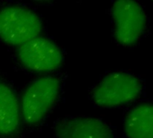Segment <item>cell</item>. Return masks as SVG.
<instances>
[{
    "instance_id": "7a4b0ae2",
    "label": "cell",
    "mask_w": 153,
    "mask_h": 138,
    "mask_svg": "<svg viewBox=\"0 0 153 138\" xmlns=\"http://www.w3.org/2000/svg\"><path fill=\"white\" fill-rule=\"evenodd\" d=\"M142 92L139 78L124 72L106 76L94 89V102L104 108H113L136 100Z\"/></svg>"
},
{
    "instance_id": "52a82bcc",
    "label": "cell",
    "mask_w": 153,
    "mask_h": 138,
    "mask_svg": "<svg viewBox=\"0 0 153 138\" xmlns=\"http://www.w3.org/2000/svg\"><path fill=\"white\" fill-rule=\"evenodd\" d=\"M123 128L128 138H153V103L143 102L129 110Z\"/></svg>"
},
{
    "instance_id": "3957f363",
    "label": "cell",
    "mask_w": 153,
    "mask_h": 138,
    "mask_svg": "<svg viewBox=\"0 0 153 138\" xmlns=\"http://www.w3.org/2000/svg\"><path fill=\"white\" fill-rule=\"evenodd\" d=\"M60 83L55 76H44L33 82L21 101L25 121L29 125L41 122L58 99Z\"/></svg>"
},
{
    "instance_id": "ba28073f",
    "label": "cell",
    "mask_w": 153,
    "mask_h": 138,
    "mask_svg": "<svg viewBox=\"0 0 153 138\" xmlns=\"http://www.w3.org/2000/svg\"><path fill=\"white\" fill-rule=\"evenodd\" d=\"M20 124V107L14 91L0 83V134H14Z\"/></svg>"
},
{
    "instance_id": "277c9868",
    "label": "cell",
    "mask_w": 153,
    "mask_h": 138,
    "mask_svg": "<svg viewBox=\"0 0 153 138\" xmlns=\"http://www.w3.org/2000/svg\"><path fill=\"white\" fill-rule=\"evenodd\" d=\"M112 16L116 40L127 47L135 45L147 26V17L141 6L131 0L115 1L112 7Z\"/></svg>"
},
{
    "instance_id": "8992f818",
    "label": "cell",
    "mask_w": 153,
    "mask_h": 138,
    "mask_svg": "<svg viewBox=\"0 0 153 138\" xmlns=\"http://www.w3.org/2000/svg\"><path fill=\"white\" fill-rule=\"evenodd\" d=\"M55 131L58 138H114L111 128L104 121L94 117L62 120Z\"/></svg>"
},
{
    "instance_id": "5b68a950",
    "label": "cell",
    "mask_w": 153,
    "mask_h": 138,
    "mask_svg": "<svg viewBox=\"0 0 153 138\" xmlns=\"http://www.w3.org/2000/svg\"><path fill=\"white\" fill-rule=\"evenodd\" d=\"M17 55L21 63L36 72H51L60 66L63 55L51 40L37 37L20 46Z\"/></svg>"
},
{
    "instance_id": "6da1fadb",
    "label": "cell",
    "mask_w": 153,
    "mask_h": 138,
    "mask_svg": "<svg viewBox=\"0 0 153 138\" xmlns=\"http://www.w3.org/2000/svg\"><path fill=\"white\" fill-rule=\"evenodd\" d=\"M42 30L39 16L22 6L0 8V39L8 45L22 46L37 38Z\"/></svg>"
}]
</instances>
